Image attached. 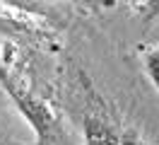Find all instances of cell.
Returning <instances> with one entry per match:
<instances>
[{"label": "cell", "instance_id": "cell-1", "mask_svg": "<svg viewBox=\"0 0 159 145\" xmlns=\"http://www.w3.org/2000/svg\"><path fill=\"white\" fill-rule=\"evenodd\" d=\"M72 99L84 145H147L84 75H80Z\"/></svg>", "mask_w": 159, "mask_h": 145}, {"label": "cell", "instance_id": "cell-2", "mask_svg": "<svg viewBox=\"0 0 159 145\" xmlns=\"http://www.w3.org/2000/svg\"><path fill=\"white\" fill-rule=\"evenodd\" d=\"M2 5L15 10H22V12H29V15H46L53 0H0Z\"/></svg>", "mask_w": 159, "mask_h": 145}, {"label": "cell", "instance_id": "cell-3", "mask_svg": "<svg viewBox=\"0 0 159 145\" xmlns=\"http://www.w3.org/2000/svg\"><path fill=\"white\" fill-rule=\"evenodd\" d=\"M147 73H149V77H152V82L159 87V48L147 56Z\"/></svg>", "mask_w": 159, "mask_h": 145}]
</instances>
